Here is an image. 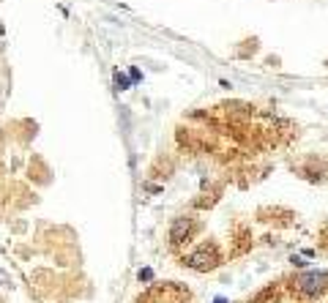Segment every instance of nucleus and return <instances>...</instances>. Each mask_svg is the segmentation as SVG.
Instances as JSON below:
<instances>
[{"instance_id":"nucleus-1","label":"nucleus","mask_w":328,"mask_h":303,"mask_svg":"<svg viewBox=\"0 0 328 303\" xmlns=\"http://www.w3.org/2000/svg\"><path fill=\"white\" fill-rule=\"evenodd\" d=\"M134 303H192V295L181 284H159L142 292Z\"/></svg>"},{"instance_id":"nucleus-2","label":"nucleus","mask_w":328,"mask_h":303,"mask_svg":"<svg viewBox=\"0 0 328 303\" xmlns=\"http://www.w3.org/2000/svg\"><path fill=\"white\" fill-rule=\"evenodd\" d=\"M219 262H222V257H219V249H216L213 243H205V246H200V249L194 251L192 257H189L186 265L194 268V270H213Z\"/></svg>"},{"instance_id":"nucleus-5","label":"nucleus","mask_w":328,"mask_h":303,"mask_svg":"<svg viewBox=\"0 0 328 303\" xmlns=\"http://www.w3.org/2000/svg\"><path fill=\"white\" fill-rule=\"evenodd\" d=\"M115 82H118V90H129V79L123 77V74H121V71H118V74H115Z\"/></svg>"},{"instance_id":"nucleus-3","label":"nucleus","mask_w":328,"mask_h":303,"mask_svg":"<svg viewBox=\"0 0 328 303\" xmlns=\"http://www.w3.org/2000/svg\"><path fill=\"white\" fill-rule=\"evenodd\" d=\"M328 287V273H304L295 279V290L301 295H317Z\"/></svg>"},{"instance_id":"nucleus-4","label":"nucleus","mask_w":328,"mask_h":303,"mask_svg":"<svg viewBox=\"0 0 328 303\" xmlns=\"http://www.w3.org/2000/svg\"><path fill=\"white\" fill-rule=\"evenodd\" d=\"M192 219H189V216H178L175 221H172V227H170V243L172 246H181L183 240L189 238V235H192Z\"/></svg>"}]
</instances>
